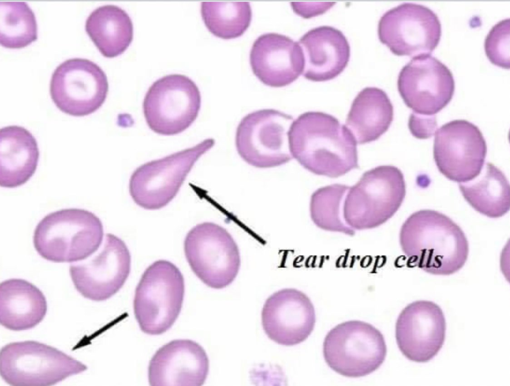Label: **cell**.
<instances>
[{"label":"cell","instance_id":"obj_5","mask_svg":"<svg viewBox=\"0 0 510 386\" xmlns=\"http://www.w3.org/2000/svg\"><path fill=\"white\" fill-rule=\"evenodd\" d=\"M184 292L183 276L175 264L158 260L150 265L136 287L133 300L141 330L157 335L169 330L180 313Z\"/></svg>","mask_w":510,"mask_h":386},{"label":"cell","instance_id":"obj_22","mask_svg":"<svg viewBox=\"0 0 510 386\" xmlns=\"http://www.w3.org/2000/svg\"><path fill=\"white\" fill-rule=\"evenodd\" d=\"M39 152L35 138L23 127L10 126L0 130V185L15 188L35 173Z\"/></svg>","mask_w":510,"mask_h":386},{"label":"cell","instance_id":"obj_2","mask_svg":"<svg viewBox=\"0 0 510 386\" xmlns=\"http://www.w3.org/2000/svg\"><path fill=\"white\" fill-rule=\"evenodd\" d=\"M399 239L408 265L429 273L453 274L468 258V242L461 228L435 210H421L410 215L401 227Z\"/></svg>","mask_w":510,"mask_h":386},{"label":"cell","instance_id":"obj_9","mask_svg":"<svg viewBox=\"0 0 510 386\" xmlns=\"http://www.w3.org/2000/svg\"><path fill=\"white\" fill-rule=\"evenodd\" d=\"M184 250L193 272L210 287H227L239 272L238 245L226 229L218 224L204 222L192 228L185 238Z\"/></svg>","mask_w":510,"mask_h":386},{"label":"cell","instance_id":"obj_13","mask_svg":"<svg viewBox=\"0 0 510 386\" xmlns=\"http://www.w3.org/2000/svg\"><path fill=\"white\" fill-rule=\"evenodd\" d=\"M380 41L395 55L429 54L438 45L441 24L437 15L424 5L404 2L386 11L378 24Z\"/></svg>","mask_w":510,"mask_h":386},{"label":"cell","instance_id":"obj_11","mask_svg":"<svg viewBox=\"0 0 510 386\" xmlns=\"http://www.w3.org/2000/svg\"><path fill=\"white\" fill-rule=\"evenodd\" d=\"M293 117L274 109H263L249 114L239 124L236 145L240 156L253 166L266 168L278 166L293 158L288 132Z\"/></svg>","mask_w":510,"mask_h":386},{"label":"cell","instance_id":"obj_15","mask_svg":"<svg viewBox=\"0 0 510 386\" xmlns=\"http://www.w3.org/2000/svg\"><path fill=\"white\" fill-rule=\"evenodd\" d=\"M485 139L479 128L464 120L450 121L438 129L433 145L436 166L450 180H471L481 171L487 155Z\"/></svg>","mask_w":510,"mask_h":386},{"label":"cell","instance_id":"obj_21","mask_svg":"<svg viewBox=\"0 0 510 386\" xmlns=\"http://www.w3.org/2000/svg\"><path fill=\"white\" fill-rule=\"evenodd\" d=\"M303 54L302 75L313 81L334 78L346 67L350 47L342 31L330 26H320L305 33L298 41Z\"/></svg>","mask_w":510,"mask_h":386},{"label":"cell","instance_id":"obj_25","mask_svg":"<svg viewBox=\"0 0 510 386\" xmlns=\"http://www.w3.org/2000/svg\"><path fill=\"white\" fill-rule=\"evenodd\" d=\"M85 30L101 53L109 58L124 52L133 39L130 17L124 9L113 4L93 10L86 19Z\"/></svg>","mask_w":510,"mask_h":386},{"label":"cell","instance_id":"obj_18","mask_svg":"<svg viewBox=\"0 0 510 386\" xmlns=\"http://www.w3.org/2000/svg\"><path fill=\"white\" fill-rule=\"evenodd\" d=\"M316 322L314 306L303 292L285 288L270 295L261 311V323L268 337L278 344L293 346L305 341Z\"/></svg>","mask_w":510,"mask_h":386},{"label":"cell","instance_id":"obj_4","mask_svg":"<svg viewBox=\"0 0 510 386\" xmlns=\"http://www.w3.org/2000/svg\"><path fill=\"white\" fill-rule=\"evenodd\" d=\"M405 194L404 175L399 168L377 166L349 187L344 200V220L355 231L377 228L395 214Z\"/></svg>","mask_w":510,"mask_h":386},{"label":"cell","instance_id":"obj_8","mask_svg":"<svg viewBox=\"0 0 510 386\" xmlns=\"http://www.w3.org/2000/svg\"><path fill=\"white\" fill-rule=\"evenodd\" d=\"M212 138L144 163L136 168L129 183L130 195L139 206L156 210L167 205L177 195L198 159L214 145Z\"/></svg>","mask_w":510,"mask_h":386},{"label":"cell","instance_id":"obj_28","mask_svg":"<svg viewBox=\"0 0 510 386\" xmlns=\"http://www.w3.org/2000/svg\"><path fill=\"white\" fill-rule=\"evenodd\" d=\"M350 186L334 184L318 188L312 194L310 214L313 223L326 231L353 236L355 231L348 226L343 218V207Z\"/></svg>","mask_w":510,"mask_h":386},{"label":"cell","instance_id":"obj_17","mask_svg":"<svg viewBox=\"0 0 510 386\" xmlns=\"http://www.w3.org/2000/svg\"><path fill=\"white\" fill-rule=\"evenodd\" d=\"M443 312L436 303L426 300L413 302L399 314L395 325L398 348L408 360L417 363L433 359L445 338Z\"/></svg>","mask_w":510,"mask_h":386},{"label":"cell","instance_id":"obj_23","mask_svg":"<svg viewBox=\"0 0 510 386\" xmlns=\"http://www.w3.org/2000/svg\"><path fill=\"white\" fill-rule=\"evenodd\" d=\"M47 310L42 291L24 279L11 278L0 285V322L12 331L32 329L44 319Z\"/></svg>","mask_w":510,"mask_h":386},{"label":"cell","instance_id":"obj_10","mask_svg":"<svg viewBox=\"0 0 510 386\" xmlns=\"http://www.w3.org/2000/svg\"><path fill=\"white\" fill-rule=\"evenodd\" d=\"M201 97L196 83L180 74L154 82L145 94L143 111L149 128L156 133L172 135L187 129L196 119Z\"/></svg>","mask_w":510,"mask_h":386},{"label":"cell","instance_id":"obj_30","mask_svg":"<svg viewBox=\"0 0 510 386\" xmlns=\"http://www.w3.org/2000/svg\"><path fill=\"white\" fill-rule=\"evenodd\" d=\"M486 54L494 64L510 68V19L502 20L494 25L484 42Z\"/></svg>","mask_w":510,"mask_h":386},{"label":"cell","instance_id":"obj_20","mask_svg":"<svg viewBox=\"0 0 510 386\" xmlns=\"http://www.w3.org/2000/svg\"><path fill=\"white\" fill-rule=\"evenodd\" d=\"M250 61L257 78L273 87L292 83L302 74L304 65L298 42L274 32L264 33L255 40L251 49Z\"/></svg>","mask_w":510,"mask_h":386},{"label":"cell","instance_id":"obj_12","mask_svg":"<svg viewBox=\"0 0 510 386\" xmlns=\"http://www.w3.org/2000/svg\"><path fill=\"white\" fill-rule=\"evenodd\" d=\"M109 84L103 69L96 63L73 58L60 64L51 75L50 93L62 112L82 117L99 109L107 95Z\"/></svg>","mask_w":510,"mask_h":386},{"label":"cell","instance_id":"obj_24","mask_svg":"<svg viewBox=\"0 0 510 386\" xmlns=\"http://www.w3.org/2000/svg\"><path fill=\"white\" fill-rule=\"evenodd\" d=\"M393 119V108L382 89L364 88L355 97L346 121V126L357 143L376 140L389 128Z\"/></svg>","mask_w":510,"mask_h":386},{"label":"cell","instance_id":"obj_27","mask_svg":"<svg viewBox=\"0 0 510 386\" xmlns=\"http://www.w3.org/2000/svg\"><path fill=\"white\" fill-rule=\"evenodd\" d=\"M202 19L208 30L223 39L241 36L250 25L252 11L249 2L203 1Z\"/></svg>","mask_w":510,"mask_h":386},{"label":"cell","instance_id":"obj_16","mask_svg":"<svg viewBox=\"0 0 510 386\" xmlns=\"http://www.w3.org/2000/svg\"><path fill=\"white\" fill-rule=\"evenodd\" d=\"M397 88L405 105L418 115L433 116L451 100L455 91L453 75L436 57H414L401 69Z\"/></svg>","mask_w":510,"mask_h":386},{"label":"cell","instance_id":"obj_19","mask_svg":"<svg viewBox=\"0 0 510 386\" xmlns=\"http://www.w3.org/2000/svg\"><path fill=\"white\" fill-rule=\"evenodd\" d=\"M209 362L203 347L188 339L173 340L160 347L148 369L152 386H200L205 383Z\"/></svg>","mask_w":510,"mask_h":386},{"label":"cell","instance_id":"obj_1","mask_svg":"<svg viewBox=\"0 0 510 386\" xmlns=\"http://www.w3.org/2000/svg\"><path fill=\"white\" fill-rule=\"evenodd\" d=\"M288 138L292 157L314 174L336 178L359 167L355 138L331 115H300L292 122Z\"/></svg>","mask_w":510,"mask_h":386},{"label":"cell","instance_id":"obj_7","mask_svg":"<svg viewBox=\"0 0 510 386\" xmlns=\"http://www.w3.org/2000/svg\"><path fill=\"white\" fill-rule=\"evenodd\" d=\"M324 359L335 372L359 378L377 370L384 362L386 345L382 333L371 324L359 320L340 323L326 335Z\"/></svg>","mask_w":510,"mask_h":386},{"label":"cell","instance_id":"obj_26","mask_svg":"<svg viewBox=\"0 0 510 386\" xmlns=\"http://www.w3.org/2000/svg\"><path fill=\"white\" fill-rule=\"evenodd\" d=\"M466 201L477 212L497 218L510 210V184L504 173L492 163L485 164L473 179L459 183Z\"/></svg>","mask_w":510,"mask_h":386},{"label":"cell","instance_id":"obj_6","mask_svg":"<svg viewBox=\"0 0 510 386\" xmlns=\"http://www.w3.org/2000/svg\"><path fill=\"white\" fill-rule=\"evenodd\" d=\"M87 369L72 357L37 341L13 342L0 350V376L10 386H53Z\"/></svg>","mask_w":510,"mask_h":386},{"label":"cell","instance_id":"obj_14","mask_svg":"<svg viewBox=\"0 0 510 386\" xmlns=\"http://www.w3.org/2000/svg\"><path fill=\"white\" fill-rule=\"evenodd\" d=\"M130 265V255L125 243L107 234L101 249L82 261L71 264L69 272L75 287L83 296L102 301L123 287Z\"/></svg>","mask_w":510,"mask_h":386},{"label":"cell","instance_id":"obj_3","mask_svg":"<svg viewBox=\"0 0 510 386\" xmlns=\"http://www.w3.org/2000/svg\"><path fill=\"white\" fill-rule=\"evenodd\" d=\"M103 236L102 223L93 213L65 209L48 214L39 222L34 232L33 244L46 260L73 262L95 253Z\"/></svg>","mask_w":510,"mask_h":386},{"label":"cell","instance_id":"obj_29","mask_svg":"<svg viewBox=\"0 0 510 386\" xmlns=\"http://www.w3.org/2000/svg\"><path fill=\"white\" fill-rule=\"evenodd\" d=\"M37 38L36 17L26 2H0V43L2 46L21 48Z\"/></svg>","mask_w":510,"mask_h":386}]
</instances>
